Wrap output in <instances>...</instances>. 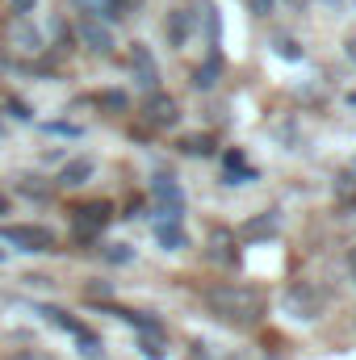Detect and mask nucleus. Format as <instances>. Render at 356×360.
<instances>
[{"instance_id": "15", "label": "nucleus", "mask_w": 356, "mask_h": 360, "mask_svg": "<svg viewBox=\"0 0 356 360\" xmlns=\"http://www.w3.org/2000/svg\"><path fill=\"white\" fill-rule=\"evenodd\" d=\"M276 222H281V218H276V210H268L265 218H256L252 226H243V235H248V239H256V235H272V231H276Z\"/></svg>"}, {"instance_id": "18", "label": "nucleus", "mask_w": 356, "mask_h": 360, "mask_svg": "<svg viewBox=\"0 0 356 360\" xmlns=\"http://www.w3.org/2000/svg\"><path fill=\"white\" fill-rule=\"evenodd\" d=\"M276 51H281L285 59H302V51H298V46L289 42V38H281V42H276Z\"/></svg>"}, {"instance_id": "4", "label": "nucleus", "mask_w": 356, "mask_h": 360, "mask_svg": "<svg viewBox=\"0 0 356 360\" xmlns=\"http://www.w3.org/2000/svg\"><path fill=\"white\" fill-rule=\"evenodd\" d=\"M38 314H42L46 323L63 327L68 335H76V344H80V352H84V356H92V360L101 356V340H96V331H89L80 319H72V314H68V310H59V306H38Z\"/></svg>"}, {"instance_id": "7", "label": "nucleus", "mask_w": 356, "mask_h": 360, "mask_svg": "<svg viewBox=\"0 0 356 360\" xmlns=\"http://www.w3.org/2000/svg\"><path fill=\"white\" fill-rule=\"evenodd\" d=\"M130 72H134V80L147 92H160V68H155V59H151V51L143 42L130 46Z\"/></svg>"}, {"instance_id": "21", "label": "nucleus", "mask_w": 356, "mask_h": 360, "mask_svg": "<svg viewBox=\"0 0 356 360\" xmlns=\"http://www.w3.org/2000/svg\"><path fill=\"white\" fill-rule=\"evenodd\" d=\"M348 59L356 63V38H348Z\"/></svg>"}, {"instance_id": "3", "label": "nucleus", "mask_w": 356, "mask_h": 360, "mask_svg": "<svg viewBox=\"0 0 356 360\" xmlns=\"http://www.w3.org/2000/svg\"><path fill=\"white\" fill-rule=\"evenodd\" d=\"M109 222H113V205L109 201H84V205L72 210V226H76V239L80 243H92Z\"/></svg>"}, {"instance_id": "9", "label": "nucleus", "mask_w": 356, "mask_h": 360, "mask_svg": "<svg viewBox=\"0 0 356 360\" xmlns=\"http://www.w3.org/2000/svg\"><path fill=\"white\" fill-rule=\"evenodd\" d=\"M193 30H197V13H193V8H177V13H168L164 34H168V42H172V46H184Z\"/></svg>"}, {"instance_id": "24", "label": "nucleus", "mask_w": 356, "mask_h": 360, "mask_svg": "<svg viewBox=\"0 0 356 360\" xmlns=\"http://www.w3.org/2000/svg\"><path fill=\"white\" fill-rule=\"evenodd\" d=\"M0 260H4V252H0Z\"/></svg>"}, {"instance_id": "14", "label": "nucleus", "mask_w": 356, "mask_h": 360, "mask_svg": "<svg viewBox=\"0 0 356 360\" xmlns=\"http://www.w3.org/2000/svg\"><path fill=\"white\" fill-rule=\"evenodd\" d=\"M180 151H189V155H214V139H210V134H193V139H180Z\"/></svg>"}, {"instance_id": "8", "label": "nucleus", "mask_w": 356, "mask_h": 360, "mask_svg": "<svg viewBox=\"0 0 356 360\" xmlns=\"http://www.w3.org/2000/svg\"><path fill=\"white\" fill-rule=\"evenodd\" d=\"M80 38L89 42L96 55H113V38H109V30H105V25L96 21V13H92L89 4L80 8Z\"/></svg>"}, {"instance_id": "5", "label": "nucleus", "mask_w": 356, "mask_h": 360, "mask_svg": "<svg viewBox=\"0 0 356 360\" xmlns=\"http://www.w3.org/2000/svg\"><path fill=\"white\" fill-rule=\"evenodd\" d=\"M151 197H155V214L160 218H177L180 222V214H184V193H180V184L177 176H168V172H155L151 176Z\"/></svg>"}, {"instance_id": "23", "label": "nucleus", "mask_w": 356, "mask_h": 360, "mask_svg": "<svg viewBox=\"0 0 356 360\" xmlns=\"http://www.w3.org/2000/svg\"><path fill=\"white\" fill-rule=\"evenodd\" d=\"M348 105H356V92H352V96H348Z\"/></svg>"}, {"instance_id": "2", "label": "nucleus", "mask_w": 356, "mask_h": 360, "mask_svg": "<svg viewBox=\"0 0 356 360\" xmlns=\"http://www.w3.org/2000/svg\"><path fill=\"white\" fill-rule=\"evenodd\" d=\"M4 243H13L17 252H34V256H42V252H55V231L51 226H38V222H17V226H4Z\"/></svg>"}, {"instance_id": "22", "label": "nucleus", "mask_w": 356, "mask_h": 360, "mask_svg": "<svg viewBox=\"0 0 356 360\" xmlns=\"http://www.w3.org/2000/svg\"><path fill=\"white\" fill-rule=\"evenodd\" d=\"M0 214H8V197L4 193H0Z\"/></svg>"}, {"instance_id": "19", "label": "nucleus", "mask_w": 356, "mask_h": 360, "mask_svg": "<svg viewBox=\"0 0 356 360\" xmlns=\"http://www.w3.org/2000/svg\"><path fill=\"white\" fill-rule=\"evenodd\" d=\"M101 105H109V109H126V96H122V92H105Z\"/></svg>"}, {"instance_id": "20", "label": "nucleus", "mask_w": 356, "mask_h": 360, "mask_svg": "<svg viewBox=\"0 0 356 360\" xmlns=\"http://www.w3.org/2000/svg\"><path fill=\"white\" fill-rule=\"evenodd\" d=\"M248 8H252L256 17H268V13H272V0H248Z\"/></svg>"}, {"instance_id": "13", "label": "nucleus", "mask_w": 356, "mask_h": 360, "mask_svg": "<svg viewBox=\"0 0 356 360\" xmlns=\"http://www.w3.org/2000/svg\"><path fill=\"white\" fill-rule=\"evenodd\" d=\"M89 176H92V160H72V164L59 172V184H63V188H76V184H84Z\"/></svg>"}, {"instance_id": "12", "label": "nucleus", "mask_w": 356, "mask_h": 360, "mask_svg": "<svg viewBox=\"0 0 356 360\" xmlns=\"http://www.w3.org/2000/svg\"><path fill=\"white\" fill-rule=\"evenodd\" d=\"M218 76H222V55L218 51H210V59H205V68H197L193 72V89H214L218 84Z\"/></svg>"}, {"instance_id": "10", "label": "nucleus", "mask_w": 356, "mask_h": 360, "mask_svg": "<svg viewBox=\"0 0 356 360\" xmlns=\"http://www.w3.org/2000/svg\"><path fill=\"white\" fill-rule=\"evenodd\" d=\"M285 306L293 310V319H314V314H319V297H314L310 289H302V285H293V289L285 293Z\"/></svg>"}, {"instance_id": "6", "label": "nucleus", "mask_w": 356, "mask_h": 360, "mask_svg": "<svg viewBox=\"0 0 356 360\" xmlns=\"http://www.w3.org/2000/svg\"><path fill=\"white\" fill-rule=\"evenodd\" d=\"M143 117H147V126H155V130H172V126L180 122L177 96H168V92H151L147 105H143Z\"/></svg>"}, {"instance_id": "11", "label": "nucleus", "mask_w": 356, "mask_h": 360, "mask_svg": "<svg viewBox=\"0 0 356 360\" xmlns=\"http://www.w3.org/2000/svg\"><path fill=\"white\" fill-rule=\"evenodd\" d=\"M155 239H160L168 252H180V248H189V239H184V231H180L177 218H155Z\"/></svg>"}, {"instance_id": "1", "label": "nucleus", "mask_w": 356, "mask_h": 360, "mask_svg": "<svg viewBox=\"0 0 356 360\" xmlns=\"http://www.w3.org/2000/svg\"><path fill=\"white\" fill-rule=\"evenodd\" d=\"M201 302H205V310H210L218 323H227V327H256L268 310L265 293L252 289V285H239V281L210 285V289L201 293Z\"/></svg>"}, {"instance_id": "16", "label": "nucleus", "mask_w": 356, "mask_h": 360, "mask_svg": "<svg viewBox=\"0 0 356 360\" xmlns=\"http://www.w3.org/2000/svg\"><path fill=\"white\" fill-rule=\"evenodd\" d=\"M134 4H139V0H105V8H109L105 17H122V13H130Z\"/></svg>"}, {"instance_id": "17", "label": "nucleus", "mask_w": 356, "mask_h": 360, "mask_svg": "<svg viewBox=\"0 0 356 360\" xmlns=\"http://www.w3.org/2000/svg\"><path fill=\"white\" fill-rule=\"evenodd\" d=\"M8 360H55V356H46V352H38V348H25V352H13Z\"/></svg>"}]
</instances>
